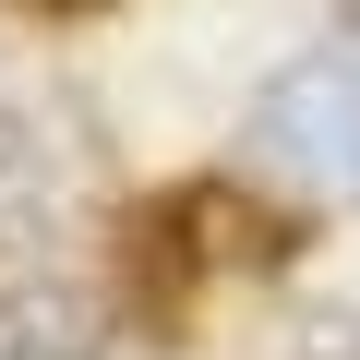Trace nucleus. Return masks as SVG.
Segmentation results:
<instances>
[{"mask_svg":"<svg viewBox=\"0 0 360 360\" xmlns=\"http://www.w3.org/2000/svg\"><path fill=\"white\" fill-rule=\"evenodd\" d=\"M0 360H108V300L72 276L0 288Z\"/></svg>","mask_w":360,"mask_h":360,"instance_id":"nucleus-3","label":"nucleus"},{"mask_svg":"<svg viewBox=\"0 0 360 360\" xmlns=\"http://www.w3.org/2000/svg\"><path fill=\"white\" fill-rule=\"evenodd\" d=\"M168 229H193V264H288V217H264L240 180H193V193H180V217Z\"/></svg>","mask_w":360,"mask_h":360,"instance_id":"nucleus-4","label":"nucleus"},{"mask_svg":"<svg viewBox=\"0 0 360 360\" xmlns=\"http://www.w3.org/2000/svg\"><path fill=\"white\" fill-rule=\"evenodd\" d=\"M49 96H0V252L49 240L60 193H72V144H49Z\"/></svg>","mask_w":360,"mask_h":360,"instance_id":"nucleus-2","label":"nucleus"},{"mask_svg":"<svg viewBox=\"0 0 360 360\" xmlns=\"http://www.w3.org/2000/svg\"><path fill=\"white\" fill-rule=\"evenodd\" d=\"M336 25H348V37H360V0H336Z\"/></svg>","mask_w":360,"mask_h":360,"instance_id":"nucleus-5","label":"nucleus"},{"mask_svg":"<svg viewBox=\"0 0 360 360\" xmlns=\"http://www.w3.org/2000/svg\"><path fill=\"white\" fill-rule=\"evenodd\" d=\"M252 156L288 168V180H312V193H360V60L312 49V60L264 72V96H252Z\"/></svg>","mask_w":360,"mask_h":360,"instance_id":"nucleus-1","label":"nucleus"}]
</instances>
